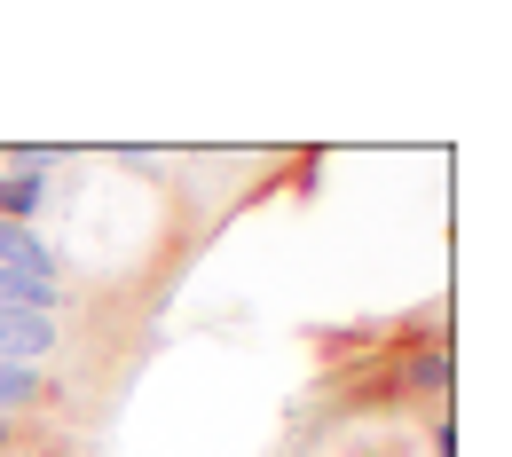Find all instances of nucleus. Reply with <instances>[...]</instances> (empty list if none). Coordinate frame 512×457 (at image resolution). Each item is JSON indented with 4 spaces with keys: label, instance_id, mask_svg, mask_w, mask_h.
I'll return each instance as SVG.
<instances>
[{
    "label": "nucleus",
    "instance_id": "nucleus-1",
    "mask_svg": "<svg viewBox=\"0 0 512 457\" xmlns=\"http://www.w3.org/2000/svg\"><path fill=\"white\" fill-rule=\"evenodd\" d=\"M48 150H16V166L0 174V221H24V229H40V205H48Z\"/></svg>",
    "mask_w": 512,
    "mask_h": 457
},
{
    "label": "nucleus",
    "instance_id": "nucleus-2",
    "mask_svg": "<svg viewBox=\"0 0 512 457\" xmlns=\"http://www.w3.org/2000/svg\"><path fill=\"white\" fill-rule=\"evenodd\" d=\"M48 355H56V316L0 308V363H24V371H40Z\"/></svg>",
    "mask_w": 512,
    "mask_h": 457
},
{
    "label": "nucleus",
    "instance_id": "nucleus-3",
    "mask_svg": "<svg viewBox=\"0 0 512 457\" xmlns=\"http://www.w3.org/2000/svg\"><path fill=\"white\" fill-rule=\"evenodd\" d=\"M0 276H40V284H56V276H64V253H56L40 229L0 221Z\"/></svg>",
    "mask_w": 512,
    "mask_h": 457
},
{
    "label": "nucleus",
    "instance_id": "nucleus-4",
    "mask_svg": "<svg viewBox=\"0 0 512 457\" xmlns=\"http://www.w3.org/2000/svg\"><path fill=\"white\" fill-rule=\"evenodd\" d=\"M40 387H48L40 371H24V363H0V418H8V410H24V402H40Z\"/></svg>",
    "mask_w": 512,
    "mask_h": 457
},
{
    "label": "nucleus",
    "instance_id": "nucleus-5",
    "mask_svg": "<svg viewBox=\"0 0 512 457\" xmlns=\"http://www.w3.org/2000/svg\"><path fill=\"white\" fill-rule=\"evenodd\" d=\"M0 292H8V276H0Z\"/></svg>",
    "mask_w": 512,
    "mask_h": 457
}]
</instances>
